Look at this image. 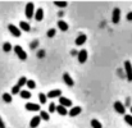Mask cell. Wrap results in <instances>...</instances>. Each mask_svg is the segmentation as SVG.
<instances>
[{
	"label": "cell",
	"mask_w": 132,
	"mask_h": 128,
	"mask_svg": "<svg viewBox=\"0 0 132 128\" xmlns=\"http://www.w3.org/2000/svg\"><path fill=\"white\" fill-rule=\"evenodd\" d=\"M13 50H14V53L17 54V56H18L21 60H26V59H27V53L23 50V47H22V46L17 45V46H14V47H13Z\"/></svg>",
	"instance_id": "cell-1"
},
{
	"label": "cell",
	"mask_w": 132,
	"mask_h": 128,
	"mask_svg": "<svg viewBox=\"0 0 132 128\" xmlns=\"http://www.w3.org/2000/svg\"><path fill=\"white\" fill-rule=\"evenodd\" d=\"M24 14H26V17H27L28 19H31V18L34 17V14H35V5H34V3H28V4L26 5V8H24Z\"/></svg>",
	"instance_id": "cell-2"
},
{
	"label": "cell",
	"mask_w": 132,
	"mask_h": 128,
	"mask_svg": "<svg viewBox=\"0 0 132 128\" xmlns=\"http://www.w3.org/2000/svg\"><path fill=\"white\" fill-rule=\"evenodd\" d=\"M125 71H126V77L127 80L132 82V64L130 60H126L125 62Z\"/></svg>",
	"instance_id": "cell-3"
},
{
	"label": "cell",
	"mask_w": 132,
	"mask_h": 128,
	"mask_svg": "<svg viewBox=\"0 0 132 128\" xmlns=\"http://www.w3.org/2000/svg\"><path fill=\"white\" fill-rule=\"evenodd\" d=\"M119 21H121V9L119 8H114L113 13H112V22L114 24H117V23H119Z\"/></svg>",
	"instance_id": "cell-4"
},
{
	"label": "cell",
	"mask_w": 132,
	"mask_h": 128,
	"mask_svg": "<svg viewBox=\"0 0 132 128\" xmlns=\"http://www.w3.org/2000/svg\"><path fill=\"white\" fill-rule=\"evenodd\" d=\"M114 110L118 113V114H121V115H123L125 113H126V106L121 103V101H114Z\"/></svg>",
	"instance_id": "cell-5"
},
{
	"label": "cell",
	"mask_w": 132,
	"mask_h": 128,
	"mask_svg": "<svg viewBox=\"0 0 132 128\" xmlns=\"http://www.w3.org/2000/svg\"><path fill=\"white\" fill-rule=\"evenodd\" d=\"M8 30H9V32H10L14 37H19V36L22 35V31H21L17 26H14V24H8Z\"/></svg>",
	"instance_id": "cell-6"
},
{
	"label": "cell",
	"mask_w": 132,
	"mask_h": 128,
	"mask_svg": "<svg viewBox=\"0 0 132 128\" xmlns=\"http://www.w3.org/2000/svg\"><path fill=\"white\" fill-rule=\"evenodd\" d=\"M87 56H88V54H87V50H80V53L77 54V58H78V62L81 63V64H84L86 60H87Z\"/></svg>",
	"instance_id": "cell-7"
},
{
	"label": "cell",
	"mask_w": 132,
	"mask_h": 128,
	"mask_svg": "<svg viewBox=\"0 0 132 128\" xmlns=\"http://www.w3.org/2000/svg\"><path fill=\"white\" fill-rule=\"evenodd\" d=\"M24 108L27 109V110H30V112H40L41 109H40V105L39 104H35V103H27L26 105H24Z\"/></svg>",
	"instance_id": "cell-8"
},
{
	"label": "cell",
	"mask_w": 132,
	"mask_h": 128,
	"mask_svg": "<svg viewBox=\"0 0 132 128\" xmlns=\"http://www.w3.org/2000/svg\"><path fill=\"white\" fill-rule=\"evenodd\" d=\"M60 95H62V90L55 88V90L49 91L47 95H46V97H49V99H54V97H60Z\"/></svg>",
	"instance_id": "cell-9"
},
{
	"label": "cell",
	"mask_w": 132,
	"mask_h": 128,
	"mask_svg": "<svg viewBox=\"0 0 132 128\" xmlns=\"http://www.w3.org/2000/svg\"><path fill=\"white\" fill-rule=\"evenodd\" d=\"M59 104L65 106V108H71L72 106V100L68 99V97H64V96H60L59 97Z\"/></svg>",
	"instance_id": "cell-10"
},
{
	"label": "cell",
	"mask_w": 132,
	"mask_h": 128,
	"mask_svg": "<svg viewBox=\"0 0 132 128\" xmlns=\"http://www.w3.org/2000/svg\"><path fill=\"white\" fill-rule=\"evenodd\" d=\"M81 112H82V108H81V106H73V108L68 112V114H69V117H77V115L81 114Z\"/></svg>",
	"instance_id": "cell-11"
},
{
	"label": "cell",
	"mask_w": 132,
	"mask_h": 128,
	"mask_svg": "<svg viewBox=\"0 0 132 128\" xmlns=\"http://www.w3.org/2000/svg\"><path fill=\"white\" fill-rule=\"evenodd\" d=\"M34 17H35V19H36L37 22H41V21L44 19V9L39 8L37 10H35V14H34Z\"/></svg>",
	"instance_id": "cell-12"
},
{
	"label": "cell",
	"mask_w": 132,
	"mask_h": 128,
	"mask_svg": "<svg viewBox=\"0 0 132 128\" xmlns=\"http://www.w3.org/2000/svg\"><path fill=\"white\" fill-rule=\"evenodd\" d=\"M63 81H64V83H65V85L69 86V87H72V86L75 85L73 78L69 76V73H64V74H63Z\"/></svg>",
	"instance_id": "cell-13"
},
{
	"label": "cell",
	"mask_w": 132,
	"mask_h": 128,
	"mask_svg": "<svg viewBox=\"0 0 132 128\" xmlns=\"http://www.w3.org/2000/svg\"><path fill=\"white\" fill-rule=\"evenodd\" d=\"M40 123H41V118H40V115H36V117H34V118L31 119V122H30V127L36 128V127H39Z\"/></svg>",
	"instance_id": "cell-14"
},
{
	"label": "cell",
	"mask_w": 132,
	"mask_h": 128,
	"mask_svg": "<svg viewBox=\"0 0 132 128\" xmlns=\"http://www.w3.org/2000/svg\"><path fill=\"white\" fill-rule=\"evenodd\" d=\"M58 28L62 32H67L68 28H69V26H68V23L65 21H58Z\"/></svg>",
	"instance_id": "cell-15"
},
{
	"label": "cell",
	"mask_w": 132,
	"mask_h": 128,
	"mask_svg": "<svg viewBox=\"0 0 132 128\" xmlns=\"http://www.w3.org/2000/svg\"><path fill=\"white\" fill-rule=\"evenodd\" d=\"M86 40H87V36L85 35V33H81L77 39H76V41H75V44L77 45V46H80V45H84V44L86 42Z\"/></svg>",
	"instance_id": "cell-16"
},
{
	"label": "cell",
	"mask_w": 132,
	"mask_h": 128,
	"mask_svg": "<svg viewBox=\"0 0 132 128\" xmlns=\"http://www.w3.org/2000/svg\"><path fill=\"white\" fill-rule=\"evenodd\" d=\"M55 112H56L59 115H62V117H64V115H67V114H68V112H67V108H65V106H63V105H60V104L56 106Z\"/></svg>",
	"instance_id": "cell-17"
},
{
	"label": "cell",
	"mask_w": 132,
	"mask_h": 128,
	"mask_svg": "<svg viewBox=\"0 0 132 128\" xmlns=\"http://www.w3.org/2000/svg\"><path fill=\"white\" fill-rule=\"evenodd\" d=\"M19 30H21V31H24V32H30L31 27H30V24H28L27 22L22 21V22H19Z\"/></svg>",
	"instance_id": "cell-18"
},
{
	"label": "cell",
	"mask_w": 132,
	"mask_h": 128,
	"mask_svg": "<svg viewBox=\"0 0 132 128\" xmlns=\"http://www.w3.org/2000/svg\"><path fill=\"white\" fill-rule=\"evenodd\" d=\"M40 118H41V121L49 122V121H50V113H47V112H45V110H40Z\"/></svg>",
	"instance_id": "cell-19"
},
{
	"label": "cell",
	"mask_w": 132,
	"mask_h": 128,
	"mask_svg": "<svg viewBox=\"0 0 132 128\" xmlns=\"http://www.w3.org/2000/svg\"><path fill=\"white\" fill-rule=\"evenodd\" d=\"M3 101H4V103H6V104H10V103L13 101L12 95H10V93H8V92H4V93H3Z\"/></svg>",
	"instance_id": "cell-20"
},
{
	"label": "cell",
	"mask_w": 132,
	"mask_h": 128,
	"mask_svg": "<svg viewBox=\"0 0 132 128\" xmlns=\"http://www.w3.org/2000/svg\"><path fill=\"white\" fill-rule=\"evenodd\" d=\"M90 124H91V127L92 128H103V124H101L97 119H91Z\"/></svg>",
	"instance_id": "cell-21"
},
{
	"label": "cell",
	"mask_w": 132,
	"mask_h": 128,
	"mask_svg": "<svg viewBox=\"0 0 132 128\" xmlns=\"http://www.w3.org/2000/svg\"><path fill=\"white\" fill-rule=\"evenodd\" d=\"M19 95H21V97L22 99H31V92L30 91H27V90H21V92H19Z\"/></svg>",
	"instance_id": "cell-22"
},
{
	"label": "cell",
	"mask_w": 132,
	"mask_h": 128,
	"mask_svg": "<svg viewBox=\"0 0 132 128\" xmlns=\"http://www.w3.org/2000/svg\"><path fill=\"white\" fill-rule=\"evenodd\" d=\"M12 49H13V46L10 45V42H4L3 44V51L9 53V51H12Z\"/></svg>",
	"instance_id": "cell-23"
},
{
	"label": "cell",
	"mask_w": 132,
	"mask_h": 128,
	"mask_svg": "<svg viewBox=\"0 0 132 128\" xmlns=\"http://www.w3.org/2000/svg\"><path fill=\"white\" fill-rule=\"evenodd\" d=\"M46 99H47V97H46V95H45V93H43V92H40V93H39V100H40V104H41V105L46 104Z\"/></svg>",
	"instance_id": "cell-24"
},
{
	"label": "cell",
	"mask_w": 132,
	"mask_h": 128,
	"mask_svg": "<svg viewBox=\"0 0 132 128\" xmlns=\"http://www.w3.org/2000/svg\"><path fill=\"white\" fill-rule=\"evenodd\" d=\"M125 122H126L128 126L132 127V115L131 114H126V115H125Z\"/></svg>",
	"instance_id": "cell-25"
},
{
	"label": "cell",
	"mask_w": 132,
	"mask_h": 128,
	"mask_svg": "<svg viewBox=\"0 0 132 128\" xmlns=\"http://www.w3.org/2000/svg\"><path fill=\"white\" fill-rule=\"evenodd\" d=\"M19 92H21V87L18 85H15V86L12 87V93H13V95H18Z\"/></svg>",
	"instance_id": "cell-26"
},
{
	"label": "cell",
	"mask_w": 132,
	"mask_h": 128,
	"mask_svg": "<svg viewBox=\"0 0 132 128\" xmlns=\"http://www.w3.org/2000/svg\"><path fill=\"white\" fill-rule=\"evenodd\" d=\"M26 85L28 86V88H30V90H32V88H35V87H36V83H35V81H34V80H27Z\"/></svg>",
	"instance_id": "cell-27"
},
{
	"label": "cell",
	"mask_w": 132,
	"mask_h": 128,
	"mask_svg": "<svg viewBox=\"0 0 132 128\" xmlns=\"http://www.w3.org/2000/svg\"><path fill=\"white\" fill-rule=\"evenodd\" d=\"M26 82H27V78H26V77H21V78L18 80L17 85L19 86V87H22V86H24V85H26Z\"/></svg>",
	"instance_id": "cell-28"
},
{
	"label": "cell",
	"mask_w": 132,
	"mask_h": 128,
	"mask_svg": "<svg viewBox=\"0 0 132 128\" xmlns=\"http://www.w3.org/2000/svg\"><path fill=\"white\" fill-rule=\"evenodd\" d=\"M54 4H55L56 6H59V8H65V6L68 5V4H67V1H55Z\"/></svg>",
	"instance_id": "cell-29"
},
{
	"label": "cell",
	"mask_w": 132,
	"mask_h": 128,
	"mask_svg": "<svg viewBox=\"0 0 132 128\" xmlns=\"http://www.w3.org/2000/svg\"><path fill=\"white\" fill-rule=\"evenodd\" d=\"M55 33H56V31H55L54 28H50V30L47 31V33H46V35H47V37H54V36H55Z\"/></svg>",
	"instance_id": "cell-30"
},
{
	"label": "cell",
	"mask_w": 132,
	"mask_h": 128,
	"mask_svg": "<svg viewBox=\"0 0 132 128\" xmlns=\"http://www.w3.org/2000/svg\"><path fill=\"white\" fill-rule=\"evenodd\" d=\"M55 109H56V105L54 103H50V105H49V113H54Z\"/></svg>",
	"instance_id": "cell-31"
},
{
	"label": "cell",
	"mask_w": 132,
	"mask_h": 128,
	"mask_svg": "<svg viewBox=\"0 0 132 128\" xmlns=\"http://www.w3.org/2000/svg\"><path fill=\"white\" fill-rule=\"evenodd\" d=\"M37 46H39V41H37V40H35L34 42L31 44V49H36Z\"/></svg>",
	"instance_id": "cell-32"
},
{
	"label": "cell",
	"mask_w": 132,
	"mask_h": 128,
	"mask_svg": "<svg viewBox=\"0 0 132 128\" xmlns=\"http://www.w3.org/2000/svg\"><path fill=\"white\" fill-rule=\"evenodd\" d=\"M0 128H5V123H4V121H3L1 117H0Z\"/></svg>",
	"instance_id": "cell-33"
},
{
	"label": "cell",
	"mask_w": 132,
	"mask_h": 128,
	"mask_svg": "<svg viewBox=\"0 0 132 128\" xmlns=\"http://www.w3.org/2000/svg\"><path fill=\"white\" fill-rule=\"evenodd\" d=\"M127 21H130V22H132V12H130V13L127 14Z\"/></svg>",
	"instance_id": "cell-34"
},
{
	"label": "cell",
	"mask_w": 132,
	"mask_h": 128,
	"mask_svg": "<svg viewBox=\"0 0 132 128\" xmlns=\"http://www.w3.org/2000/svg\"><path fill=\"white\" fill-rule=\"evenodd\" d=\"M130 105H131V99L128 97V99H127V101H126V105H125V106H130Z\"/></svg>",
	"instance_id": "cell-35"
},
{
	"label": "cell",
	"mask_w": 132,
	"mask_h": 128,
	"mask_svg": "<svg viewBox=\"0 0 132 128\" xmlns=\"http://www.w3.org/2000/svg\"><path fill=\"white\" fill-rule=\"evenodd\" d=\"M131 114H132V106H131Z\"/></svg>",
	"instance_id": "cell-36"
}]
</instances>
